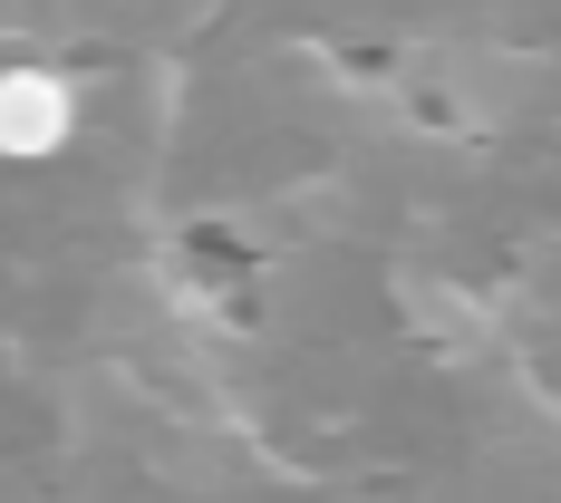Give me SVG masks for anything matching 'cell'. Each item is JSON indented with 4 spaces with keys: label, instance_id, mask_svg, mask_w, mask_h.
Returning <instances> with one entry per match:
<instances>
[{
    "label": "cell",
    "instance_id": "1",
    "mask_svg": "<svg viewBox=\"0 0 561 503\" xmlns=\"http://www.w3.org/2000/svg\"><path fill=\"white\" fill-rule=\"evenodd\" d=\"M68 146V88L49 68H0V156H58Z\"/></svg>",
    "mask_w": 561,
    "mask_h": 503
}]
</instances>
